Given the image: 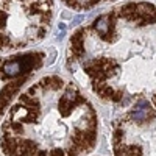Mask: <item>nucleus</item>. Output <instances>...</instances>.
<instances>
[{
	"label": "nucleus",
	"mask_w": 156,
	"mask_h": 156,
	"mask_svg": "<svg viewBox=\"0 0 156 156\" xmlns=\"http://www.w3.org/2000/svg\"><path fill=\"white\" fill-rule=\"evenodd\" d=\"M151 115V109H150V103L147 100H139L134 106V111L131 112V120L142 123L144 120H147Z\"/></svg>",
	"instance_id": "nucleus-1"
},
{
	"label": "nucleus",
	"mask_w": 156,
	"mask_h": 156,
	"mask_svg": "<svg viewBox=\"0 0 156 156\" xmlns=\"http://www.w3.org/2000/svg\"><path fill=\"white\" fill-rule=\"evenodd\" d=\"M136 12L142 16L147 22H156V11L150 3H139L136 5Z\"/></svg>",
	"instance_id": "nucleus-2"
},
{
	"label": "nucleus",
	"mask_w": 156,
	"mask_h": 156,
	"mask_svg": "<svg viewBox=\"0 0 156 156\" xmlns=\"http://www.w3.org/2000/svg\"><path fill=\"white\" fill-rule=\"evenodd\" d=\"M94 27H95V30L100 33L101 37H106V34H108V31H109V17H108V16L98 17V19L95 20Z\"/></svg>",
	"instance_id": "nucleus-3"
},
{
	"label": "nucleus",
	"mask_w": 156,
	"mask_h": 156,
	"mask_svg": "<svg viewBox=\"0 0 156 156\" xmlns=\"http://www.w3.org/2000/svg\"><path fill=\"white\" fill-rule=\"evenodd\" d=\"M3 72H5V75H8V76H16V75H19V73L22 72L20 61H8V62H5Z\"/></svg>",
	"instance_id": "nucleus-4"
},
{
	"label": "nucleus",
	"mask_w": 156,
	"mask_h": 156,
	"mask_svg": "<svg viewBox=\"0 0 156 156\" xmlns=\"http://www.w3.org/2000/svg\"><path fill=\"white\" fill-rule=\"evenodd\" d=\"M73 105H72V103L70 101H67L66 98H61V101H59V105H58V108H59V112H61V115H64V117H66V115H69L70 114V108H72Z\"/></svg>",
	"instance_id": "nucleus-5"
},
{
	"label": "nucleus",
	"mask_w": 156,
	"mask_h": 156,
	"mask_svg": "<svg viewBox=\"0 0 156 156\" xmlns=\"http://www.w3.org/2000/svg\"><path fill=\"white\" fill-rule=\"evenodd\" d=\"M64 98H66L67 101H70L72 105H75L76 100H80V95L76 94V90H75L72 86H69V87H67V90H66V94H64Z\"/></svg>",
	"instance_id": "nucleus-6"
},
{
	"label": "nucleus",
	"mask_w": 156,
	"mask_h": 156,
	"mask_svg": "<svg viewBox=\"0 0 156 156\" xmlns=\"http://www.w3.org/2000/svg\"><path fill=\"white\" fill-rule=\"evenodd\" d=\"M83 140L86 142L87 145H92L94 140H95V133H94V129H90V131H87V133H83Z\"/></svg>",
	"instance_id": "nucleus-7"
},
{
	"label": "nucleus",
	"mask_w": 156,
	"mask_h": 156,
	"mask_svg": "<svg viewBox=\"0 0 156 156\" xmlns=\"http://www.w3.org/2000/svg\"><path fill=\"white\" fill-rule=\"evenodd\" d=\"M95 2H98V0H73V6H78V8L90 6V5H94Z\"/></svg>",
	"instance_id": "nucleus-8"
},
{
	"label": "nucleus",
	"mask_w": 156,
	"mask_h": 156,
	"mask_svg": "<svg viewBox=\"0 0 156 156\" xmlns=\"http://www.w3.org/2000/svg\"><path fill=\"white\" fill-rule=\"evenodd\" d=\"M122 137H123V131H122V129H117V131L114 133V137H112V144L119 145V142L122 140Z\"/></svg>",
	"instance_id": "nucleus-9"
},
{
	"label": "nucleus",
	"mask_w": 156,
	"mask_h": 156,
	"mask_svg": "<svg viewBox=\"0 0 156 156\" xmlns=\"http://www.w3.org/2000/svg\"><path fill=\"white\" fill-rule=\"evenodd\" d=\"M9 126H11V129L12 131H23V126L20 125V123H17V122H12V123H9Z\"/></svg>",
	"instance_id": "nucleus-10"
},
{
	"label": "nucleus",
	"mask_w": 156,
	"mask_h": 156,
	"mask_svg": "<svg viewBox=\"0 0 156 156\" xmlns=\"http://www.w3.org/2000/svg\"><path fill=\"white\" fill-rule=\"evenodd\" d=\"M84 20V14H78V16H75L73 19H72V23L73 25H78V23H81Z\"/></svg>",
	"instance_id": "nucleus-11"
},
{
	"label": "nucleus",
	"mask_w": 156,
	"mask_h": 156,
	"mask_svg": "<svg viewBox=\"0 0 156 156\" xmlns=\"http://www.w3.org/2000/svg\"><path fill=\"white\" fill-rule=\"evenodd\" d=\"M48 156H64V151H62L61 148H53V150L50 151Z\"/></svg>",
	"instance_id": "nucleus-12"
},
{
	"label": "nucleus",
	"mask_w": 156,
	"mask_h": 156,
	"mask_svg": "<svg viewBox=\"0 0 156 156\" xmlns=\"http://www.w3.org/2000/svg\"><path fill=\"white\" fill-rule=\"evenodd\" d=\"M55 56H56V51H55V50H51L50 58H48V61H47V64H48V66H50V64H53V62H55Z\"/></svg>",
	"instance_id": "nucleus-13"
},
{
	"label": "nucleus",
	"mask_w": 156,
	"mask_h": 156,
	"mask_svg": "<svg viewBox=\"0 0 156 156\" xmlns=\"http://www.w3.org/2000/svg\"><path fill=\"white\" fill-rule=\"evenodd\" d=\"M64 34H66V30H62V31L56 36V39H58V41H62V39H64Z\"/></svg>",
	"instance_id": "nucleus-14"
},
{
	"label": "nucleus",
	"mask_w": 156,
	"mask_h": 156,
	"mask_svg": "<svg viewBox=\"0 0 156 156\" xmlns=\"http://www.w3.org/2000/svg\"><path fill=\"white\" fill-rule=\"evenodd\" d=\"M62 17H70V12L69 11H64L62 12Z\"/></svg>",
	"instance_id": "nucleus-15"
},
{
	"label": "nucleus",
	"mask_w": 156,
	"mask_h": 156,
	"mask_svg": "<svg viewBox=\"0 0 156 156\" xmlns=\"http://www.w3.org/2000/svg\"><path fill=\"white\" fill-rule=\"evenodd\" d=\"M37 156H47V153L42 151V150H39V151H37Z\"/></svg>",
	"instance_id": "nucleus-16"
},
{
	"label": "nucleus",
	"mask_w": 156,
	"mask_h": 156,
	"mask_svg": "<svg viewBox=\"0 0 156 156\" xmlns=\"http://www.w3.org/2000/svg\"><path fill=\"white\" fill-rule=\"evenodd\" d=\"M59 30H61V31L66 30V25H64V23H59Z\"/></svg>",
	"instance_id": "nucleus-17"
},
{
	"label": "nucleus",
	"mask_w": 156,
	"mask_h": 156,
	"mask_svg": "<svg viewBox=\"0 0 156 156\" xmlns=\"http://www.w3.org/2000/svg\"><path fill=\"white\" fill-rule=\"evenodd\" d=\"M153 101H154V105H156V97H154V98H153Z\"/></svg>",
	"instance_id": "nucleus-18"
}]
</instances>
